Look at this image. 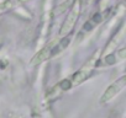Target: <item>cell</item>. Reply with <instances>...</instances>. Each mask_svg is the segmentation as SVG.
<instances>
[{"label":"cell","mask_w":126,"mask_h":118,"mask_svg":"<svg viewBox=\"0 0 126 118\" xmlns=\"http://www.w3.org/2000/svg\"><path fill=\"white\" fill-rule=\"evenodd\" d=\"M98 57H99V53L96 52L92 58L88 59V62H85V64H84L77 73L73 74L72 81H73L74 85H79V84L84 83L87 79H89V78L92 76V74H93V71H94V69H95V65H96V63H98Z\"/></svg>","instance_id":"1"},{"label":"cell","mask_w":126,"mask_h":118,"mask_svg":"<svg viewBox=\"0 0 126 118\" xmlns=\"http://www.w3.org/2000/svg\"><path fill=\"white\" fill-rule=\"evenodd\" d=\"M61 50H62V49L59 48V44H58V43L54 44V42H51V43H48L46 47H43L38 53H36V54L32 57L30 64H31V65H38V64H41V63L48 60V59H51L54 54H57V53L61 52Z\"/></svg>","instance_id":"2"},{"label":"cell","mask_w":126,"mask_h":118,"mask_svg":"<svg viewBox=\"0 0 126 118\" xmlns=\"http://www.w3.org/2000/svg\"><path fill=\"white\" fill-rule=\"evenodd\" d=\"M126 86V75L116 79L111 85L108 86V89L104 91V94L101 95V98H100V102L105 103V102H109L111 101L124 87Z\"/></svg>","instance_id":"3"},{"label":"cell","mask_w":126,"mask_h":118,"mask_svg":"<svg viewBox=\"0 0 126 118\" xmlns=\"http://www.w3.org/2000/svg\"><path fill=\"white\" fill-rule=\"evenodd\" d=\"M79 12H80V6H79V4L76 3L74 6L71 9V12L66 17L64 22H63L62 26H61V31H59V35L61 36H66V35H68L73 30V27L76 26L77 20L79 17Z\"/></svg>","instance_id":"4"},{"label":"cell","mask_w":126,"mask_h":118,"mask_svg":"<svg viewBox=\"0 0 126 118\" xmlns=\"http://www.w3.org/2000/svg\"><path fill=\"white\" fill-rule=\"evenodd\" d=\"M76 3H77V0H64L62 4H59V5L54 9V14H56V15H61V14H63V12H66L67 10L72 9Z\"/></svg>","instance_id":"5"},{"label":"cell","mask_w":126,"mask_h":118,"mask_svg":"<svg viewBox=\"0 0 126 118\" xmlns=\"http://www.w3.org/2000/svg\"><path fill=\"white\" fill-rule=\"evenodd\" d=\"M73 85H74V84H73L72 79H63L62 81H59V83L57 84L58 89H59L62 92H63V91H68V90H71Z\"/></svg>","instance_id":"6"},{"label":"cell","mask_w":126,"mask_h":118,"mask_svg":"<svg viewBox=\"0 0 126 118\" xmlns=\"http://www.w3.org/2000/svg\"><path fill=\"white\" fill-rule=\"evenodd\" d=\"M92 20H93L94 24H98V22L101 21V15H100V14H95V15L92 17Z\"/></svg>","instance_id":"7"},{"label":"cell","mask_w":126,"mask_h":118,"mask_svg":"<svg viewBox=\"0 0 126 118\" xmlns=\"http://www.w3.org/2000/svg\"><path fill=\"white\" fill-rule=\"evenodd\" d=\"M1 48H3V46H1V44H0V50H1Z\"/></svg>","instance_id":"8"},{"label":"cell","mask_w":126,"mask_h":118,"mask_svg":"<svg viewBox=\"0 0 126 118\" xmlns=\"http://www.w3.org/2000/svg\"><path fill=\"white\" fill-rule=\"evenodd\" d=\"M125 70H126V69H125Z\"/></svg>","instance_id":"9"}]
</instances>
